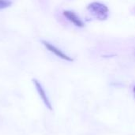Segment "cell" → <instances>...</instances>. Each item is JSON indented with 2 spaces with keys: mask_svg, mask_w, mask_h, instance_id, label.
<instances>
[{
  "mask_svg": "<svg viewBox=\"0 0 135 135\" xmlns=\"http://www.w3.org/2000/svg\"><path fill=\"white\" fill-rule=\"evenodd\" d=\"M12 5V2L10 0H0V10L6 9Z\"/></svg>",
  "mask_w": 135,
  "mask_h": 135,
  "instance_id": "obj_5",
  "label": "cell"
},
{
  "mask_svg": "<svg viewBox=\"0 0 135 135\" xmlns=\"http://www.w3.org/2000/svg\"><path fill=\"white\" fill-rule=\"evenodd\" d=\"M63 15L66 18H67L70 22H72L74 25L82 28L84 27V23L83 21L79 18V17L73 11L71 10H64L63 11Z\"/></svg>",
  "mask_w": 135,
  "mask_h": 135,
  "instance_id": "obj_4",
  "label": "cell"
},
{
  "mask_svg": "<svg viewBox=\"0 0 135 135\" xmlns=\"http://www.w3.org/2000/svg\"><path fill=\"white\" fill-rule=\"evenodd\" d=\"M41 42H42V44H44V46L49 51H51V53H53L54 55H55L57 57H59V58H60V59H63V60L69 61V62H72V61L74 60L71 57H70V56H68L67 55H66V54H65L64 52H62L60 49H59L58 47H56L54 46L53 44H50L49 42L45 41V40H41Z\"/></svg>",
  "mask_w": 135,
  "mask_h": 135,
  "instance_id": "obj_3",
  "label": "cell"
},
{
  "mask_svg": "<svg viewBox=\"0 0 135 135\" xmlns=\"http://www.w3.org/2000/svg\"><path fill=\"white\" fill-rule=\"evenodd\" d=\"M87 9L99 20L103 21L108 18L109 10L108 6L103 3L93 2L87 6Z\"/></svg>",
  "mask_w": 135,
  "mask_h": 135,
  "instance_id": "obj_1",
  "label": "cell"
},
{
  "mask_svg": "<svg viewBox=\"0 0 135 135\" xmlns=\"http://www.w3.org/2000/svg\"><path fill=\"white\" fill-rule=\"evenodd\" d=\"M32 82H33V84H34V85L36 87V89L37 93H39L44 104L47 107V108L48 110L52 111L53 110L52 105H51V102H50V100H49V99H48V97H47V96L46 94V92H45L44 89L43 88V86L41 85L40 81L38 80H36V79H32Z\"/></svg>",
  "mask_w": 135,
  "mask_h": 135,
  "instance_id": "obj_2",
  "label": "cell"
},
{
  "mask_svg": "<svg viewBox=\"0 0 135 135\" xmlns=\"http://www.w3.org/2000/svg\"><path fill=\"white\" fill-rule=\"evenodd\" d=\"M133 93H134V95H135V85L134 86V88H133Z\"/></svg>",
  "mask_w": 135,
  "mask_h": 135,
  "instance_id": "obj_6",
  "label": "cell"
}]
</instances>
